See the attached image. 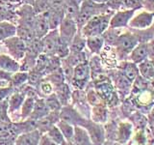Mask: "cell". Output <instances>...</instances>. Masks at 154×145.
<instances>
[{
    "label": "cell",
    "instance_id": "15",
    "mask_svg": "<svg viewBox=\"0 0 154 145\" xmlns=\"http://www.w3.org/2000/svg\"><path fill=\"white\" fill-rule=\"evenodd\" d=\"M19 68L20 67H19L18 63L14 58L5 54L0 55V70L1 71L14 74L19 70Z\"/></svg>",
    "mask_w": 154,
    "mask_h": 145
},
{
    "label": "cell",
    "instance_id": "2",
    "mask_svg": "<svg viewBox=\"0 0 154 145\" xmlns=\"http://www.w3.org/2000/svg\"><path fill=\"white\" fill-rule=\"evenodd\" d=\"M102 4H97L94 2L93 0H85L82 2V5L79 9L78 16L76 18V24L79 26L83 27L84 24L89 21L91 18H93L95 14H98L100 13H103L100 10Z\"/></svg>",
    "mask_w": 154,
    "mask_h": 145
},
{
    "label": "cell",
    "instance_id": "26",
    "mask_svg": "<svg viewBox=\"0 0 154 145\" xmlns=\"http://www.w3.org/2000/svg\"><path fill=\"white\" fill-rule=\"evenodd\" d=\"M61 120L66 121V122L69 123V124H77V121L79 120L78 114L77 112L72 108H64L62 109V112L60 114Z\"/></svg>",
    "mask_w": 154,
    "mask_h": 145
},
{
    "label": "cell",
    "instance_id": "32",
    "mask_svg": "<svg viewBox=\"0 0 154 145\" xmlns=\"http://www.w3.org/2000/svg\"><path fill=\"white\" fill-rule=\"evenodd\" d=\"M45 102V105L49 111H52V112H54V111H59L61 103H60L59 99H58L57 95H55V94L48 95V98Z\"/></svg>",
    "mask_w": 154,
    "mask_h": 145
},
{
    "label": "cell",
    "instance_id": "42",
    "mask_svg": "<svg viewBox=\"0 0 154 145\" xmlns=\"http://www.w3.org/2000/svg\"><path fill=\"white\" fill-rule=\"evenodd\" d=\"M40 89L45 95H50L52 92V85L49 82H42L40 85Z\"/></svg>",
    "mask_w": 154,
    "mask_h": 145
},
{
    "label": "cell",
    "instance_id": "25",
    "mask_svg": "<svg viewBox=\"0 0 154 145\" xmlns=\"http://www.w3.org/2000/svg\"><path fill=\"white\" fill-rule=\"evenodd\" d=\"M24 101V96L23 94H12V96L10 97V100L8 101V112H14L17 109L20 108V106Z\"/></svg>",
    "mask_w": 154,
    "mask_h": 145
},
{
    "label": "cell",
    "instance_id": "12",
    "mask_svg": "<svg viewBox=\"0 0 154 145\" xmlns=\"http://www.w3.org/2000/svg\"><path fill=\"white\" fill-rule=\"evenodd\" d=\"M130 60L131 62L135 63V64H140L143 61L148 58V47H147V44L141 43L138 44V45L135 47L132 51L130 52Z\"/></svg>",
    "mask_w": 154,
    "mask_h": 145
},
{
    "label": "cell",
    "instance_id": "10",
    "mask_svg": "<svg viewBox=\"0 0 154 145\" xmlns=\"http://www.w3.org/2000/svg\"><path fill=\"white\" fill-rule=\"evenodd\" d=\"M17 130H14V125L9 121L0 120V143L9 144L16 141Z\"/></svg>",
    "mask_w": 154,
    "mask_h": 145
},
{
    "label": "cell",
    "instance_id": "19",
    "mask_svg": "<svg viewBox=\"0 0 154 145\" xmlns=\"http://www.w3.org/2000/svg\"><path fill=\"white\" fill-rule=\"evenodd\" d=\"M72 141L75 144H91V140L88 130H86L84 128H81L77 125L74 127V134Z\"/></svg>",
    "mask_w": 154,
    "mask_h": 145
},
{
    "label": "cell",
    "instance_id": "39",
    "mask_svg": "<svg viewBox=\"0 0 154 145\" xmlns=\"http://www.w3.org/2000/svg\"><path fill=\"white\" fill-rule=\"evenodd\" d=\"M133 119H134V122H135V124H136V126L140 129L144 128L146 126L147 119H146V117L143 116L142 114L136 113L133 116Z\"/></svg>",
    "mask_w": 154,
    "mask_h": 145
},
{
    "label": "cell",
    "instance_id": "31",
    "mask_svg": "<svg viewBox=\"0 0 154 145\" xmlns=\"http://www.w3.org/2000/svg\"><path fill=\"white\" fill-rule=\"evenodd\" d=\"M67 63L72 67H75L76 65L80 64L82 62L87 61L86 54L83 51H71L69 55H67Z\"/></svg>",
    "mask_w": 154,
    "mask_h": 145
},
{
    "label": "cell",
    "instance_id": "29",
    "mask_svg": "<svg viewBox=\"0 0 154 145\" xmlns=\"http://www.w3.org/2000/svg\"><path fill=\"white\" fill-rule=\"evenodd\" d=\"M79 6L74 0H69L67 2H66V7H65V14L66 18H69L72 19H76L77 16L79 13Z\"/></svg>",
    "mask_w": 154,
    "mask_h": 145
},
{
    "label": "cell",
    "instance_id": "22",
    "mask_svg": "<svg viewBox=\"0 0 154 145\" xmlns=\"http://www.w3.org/2000/svg\"><path fill=\"white\" fill-rule=\"evenodd\" d=\"M17 34V27L7 21L0 22V41H5Z\"/></svg>",
    "mask_w": 154,
    "mask_h": 145
},
{
    "label": "cell",
    "instance_id": "24",
    "mask_svg": "<svg viewBox=\"0 0 154 145\" xmlns=\"http://www.w3.org/2000/svg\"><path fill=\"white\" fill-rule=\"evenodd\" d=\"M58 128L61 130V133L64 135V137L67 141H72L73 139V134H74V127L71 124L66 122V121L61 120L58 123Z\"/></svg>",
    "mask_w": 154,
    "mask_h": 145
},
{
    "label": "cell",
    "instance_id": "34",
    "mask_svg": "<svg viewBox=\"0 0 154 145\" xmlns=\"http://www.w3.org/2000/svg\"><path fill=\"white\" fill-rule=\"evenodd\" d=\"M86 46V41L81 39V37L74 36L73 40L70 43V51H83V48Z\"/></svg>",
    "mask_w": 154,
    "mask_h": 145
},
{
    "label": "cell",
    "instance_id": "8",
    "mask_svg": "<svg viewBox=\"0 0 154 145\" xmlns=\"http://www.w3.org/2000/svg\"><path fill=\"white\" fill-rule=\"evenodd\" d=\"M60 41V34L58 33V30L53 29V31L50 33H46L42 37V48L45 52V54H53L56 51V48Z\"/></svg>",
    "mask_w": 154,
    "mask_h": 145
},
{
    "label": "cell",
    "instance_id": "36",
    "mask_svg": "<svg viewBox=\"0 0 154 145\" xmlns=\"http://www.w3.org/2000/svg\"><path fill=\"white\" fill-rule=\"evenodd\" d=\"M57 97H58V99H59L60 103H62V104H65L69 101L70 95H69V90L67 85H65V84L60 85Z\"/></svg>",
    "mask_w": 154,
    "mask_h": 145
},
{
    "label": "cell",
    "instance_id": "9",
    "mask_svg": "<svg viewBox=\"0 0 154 145\" xmlns=\"http://www.w3.org/2000/svg\"><path fill=\"white\" fill-rule=\"evenodd\" d=\"M154 16L148 12H141L137 16H133L129 21V26L135 29H146L152 25Z\"/></svg>",
    "mask_w": 154,
    "mask_h": 145
},
{
    "label": "cell",
    "instance_id": "11",
    "mask_svg": "<svg viewBox=\"0 0 154 145\" xmlns=\"http://www.w3.org/2000/svg\"><path fill=\"white\" fill-rule=\"evenodd\" d=\"M95 91L103 101L111 102L116 97L114 87L108 80H100L95 85Z\"/></svg>",
    "mask_w": 154,
    "mask_h": 145
},
{
    "label": "cell",
    "instance_id": "43",
    "mask_svg": "<svg viewBox=\"0 0 154 145\" xmlns=\"http://www.w3.org/2000/svg\"><path fill=\"white\" fill-rule=\"evenodd\" d=\"M93 1L97 4H104L106 2H108V0H93Z\"/></svg>",
    "mask_w": 154,
    "mask_h": 145
},
{
    "label": "cell",
    "instance_id": "38",
    "mask_svg": "<svg viewBox=\"0 0 154 145\" xmlns=\"http://www.w3.org/2000/svg\"><path fill=\"white\" fill-rule=\"evenodd\" d=\"M0 120H6L8 119V101L3 100L0 102Z\"/></svg>",
    "mask_w": 154,
    "mask_h": 145
},
{
    "label": "cell",
    "instance_id": "17",
    "mask_svg": "<svg viewBox=\"0 0 154 145\" xmlns=\"http://www.w3.org/2000/svg\"><path fill=\"white\" fill-rule=\"evenodd\" d=\"M88 133L91 137V143H102L104 141V132L100 125L91 123L88 127Z\"/></svg>",
    "mask_w": 154,
    "mask_h": 145
},
{
    "label": "cell",
    "instance_id": "30",
    "mask_svg": "<svg viewBox=\"0 0 154 145\" xmlns=\"http://www.w3.org/2000/svg\"><path fill=\"white\" fill-rule=\"evenodd\" d=\"M35 98H31V97H28L26 100L23 101V103L21 105V117L22 118H27L31 115L33 108H34V105H35Z\"/></svg>",
    "mask_w": 154,
    "mask_h": 145
},
{
    "label": "cell",
    "instance_id": "28",
    "mask_svg": "<svg viewBox=\"0 0 154 145\" xmlns=\"http://www.w3.org/2000/svg\"><path fill=\"white\" fill-rule=\"evenodd\" d=\"M49 138L52 140V142L54 144H65L66 139L64 137V135L61 133V130L57 126H52V127L47 130L46 134Z\"/></svg>",
    "mask_w": 154,
    "mask_h": 145
},
{
    "label": "cell",
    "instance_id": "20",
    "mask_svg": "<svg viewBox=\"0 0 154 145\" xmlns=\"http://www.w3.org/2000/svg\"><path fill=\"white\" fill-rule=\"evenodd\" d=\"M122 74L126 77L131 83H133V81L136 79V77L140 75L139 68L137 64H135L133 62L124 63L122 68Z\"/></svg>",
    "mask_w": 154,
    "mask_h": 145
},
{
    "label": "cell",
    "instance_id": "16",
    "mask_svg": "<svg viewBox=\"0 0 154 145\" xmlns=\"http://www.w3.org/2000/svg\"><path fill=\"white\" fill-rule=\"evenodd\" d=\"M139 72L143 77L147 80H152L154 79V60L153 59H146L142 63L138 64Z\"/></svg>",
    "mask_w": 154,
    "mask_h": 145
},
{
    "label": "cell",
    "instance_id": "4",
    "mask_svg": "<svg viewBox=\"0 0 154 145\" xmlns=\"http://www.w3.org/2000/svg\"><path fill=\"white\" fill-rule=\"evenodd\" d=\"M91 76V68L90 64L87 61L82 62L80 64L73 67V75H72V80L73 84L77 88L82 89L87 84Z\"/></svg>",
    "mask_w": 154,
    "mask_h": 145
},
{
    "label": "cell",
    "instance_id": "21",
    "mask_svg": "<svg viewBox=\"0 0 154 145\" xmlns=\"http://www.w3.org/2000/svg\"><path fill=\"white\" fill-rule=\"evenodd\" d=\"M86 45L88 47L89 50L93 53H98L102 50L104 45V39L101 35L98 36H90L87 37Z\"/></svg>",
    "mask_w": 154,
    "mask_h": 145
},
{
    "label": "cell",
    "instance_id": "13",
    "mask_svg": "<svg viewBox=\"0 0 154 145\" xmlns=\"http://www.w3.org/2000/svg\"><path fill=\"white\" fill-rule=\"evenodd\" d=\"M49 29V24H48V13H43L35 18L34 22V33L35 36L38 38H42L47 33Z\"/></svg>",
    "mask_w": 154,
    "mask_h": 145
},
{
    "label": "cell",
    "instance_id": "18",
    "mask_svg": "<svg viewBox=\"0 0 154 145\" xmlns=\"http://www.w3.org/2000/svg\"><path fill=\"white\" fill-rule=\"evenodd\" d=\"M48 108L45 105V102L40 99L35 101V105H34L33 111L30 115V118L33 120H38L42 117H45V115L48 114Z\"/></svg>",
    "mask_w": 154,
    "mask_h": 145
},
{
    "label": "cell",
    "instance_id": "27",
    "mask_svg": "<svg viewBox=\"0 0 154 145\" xmlns=\"http://www.w3.org/2000/svg\"><path fill=\"white\" fill-rule=\"evenodd\" d=\"M91 117L96 123L105 122L106 119H107V109L102 105H94L93 112H91Z\"/></svg>",
    "mask_w": 154,
    "mask_h": 145
},
{
    "label": "cell",
    "instance_id": "35",
    "mask_svg": "<svg viewBox=\"0 0 154 145\" xmlns=\"http://www.w3.org/2000/svg\"><path fill=\"white\" fill-rule=\"evenodd\" d=\"M28 74L27 72H14L12 76V83L14 86H19L23 84L24 82L28 80Z\"/></svg>",
    "mask_w": 154,
    "mask_h": 145
},
{
    "label": "cell",
    "instance_id": "5",
    "mask_svg": "<svg viewBox=\"0 0 154 145\" xmlns=\"http://www.w3.org/2000/svg\"><path fill=\"white\" fill-rule=\"evenodd\" d=\"M77 24L74 19L69 18H63L62 21L60 23V39L61 41L64 43L70 45L71 41L73 40V38L76 34L77 30Z\"/></svg>",
    "mask_w": 154,
    "mask_h": 145
},
{
    "label": "cell",
    "instance_id": "14",
    "mask_svg": "<svg viewBox=\"0 0 154 145\" xmlns=\"http://www.w3.org/2000/svg\"><path fill=\"white\" fill-rule=\"evenodd\" d=\"M41 134L38 130H34L32 132H27L23 134L18 135L16 138V144L20 145H35L40 144Z\"/></svg>",
    "mask_w": 154,
    "mask_h": 145
},
{
    "label": "cell",
    "instance_id": "23",
    "mask_svg": "<svg viewBox=\"0 0 154 145\" xmlns=\"http://www.w3.org/2000/svg\"><path fill=\"white\" fill-rule=\"evenodd\" d=\"M132 135V125L129 123H122L119 129V141L126 143Z\"/></svg>",
    "mask_w": 154,
    "mask_h": 145
},
{
    "label": "cell",
    "instance_id": "33",
    "mask_svg": "<svg viewBox=\"0 0 154 145\" xmlns=\"http://www.w3.org/2000/svg\"><path fill=\"white\" fill-rule=\"evenodd\" d=\"M116 86H117V88L120 92H128L130 89H131L132 83L122 74V75H119L117 77V81H116Z\"/></svg>",
    "mask_w": 154,
    "mask_h": 145
},
{
    "label": "cell",
    "instance_id": "3",
    "mask_svg": "<svg viewBox=\"0 0 154 145\" xmlns=\"http://www.w3.org/2000/svg\"><path fill=\"white\" fill-rule=\"evenodd\" d=\"M139 44L138 38L129 32H125L120 34L116 40L114 46L117 48L119 55L120 56H128L133 48Z\"/></svg>",
    "mask_w": 154,
    "mask_h": 145
},
{
    "label": "cell",
    "instance_id": "41",
    "mask_svg": "<svg viewBox=\"0 0 154 145\" xmlns=\"http://www.w3.org/2000/svg\"><path fill=\"white\" fill-rule=\"evenodd\" d=\"M12 93L13 87H2V88H0V102L6 100L9 95H12Z\"/></svg>",
    "mask_w": 154,
    "mask_h": 145
},
{
    "label": "cell",
    "instance_id": "6",
    "mask_svg": "<svg viewBox=\"0 0 154 145\" xmlns=\"http://www.w3.org/2000/svg\"><path fill=\"white\" fill-rule=\"evenodd\" d=\"M136 10L127 9L124 11H118L115 13L111 18L109 27L111 28H122L127 26L129 24L130 19L134 16Z\"/></svg>",
    "mask_w": 154,
    "mask_h": 145
},
{
    "label": "cell",
    "instance_id": "7",
    "mask_svg": "<svg viewBox=\"0 0 154 145\" xmlns=\"http://www.w3.org/2000/svg\"><path fill=\"white\" fill-rule=\"evenodd\" d=\"M6 47H8L9 51L14 56V58L20 59L24 56L26 51V45L22 39L19 37H11L6 39Z\"/></svg>",
    "mask_w": 154,
    "mask_h": 145
},
{
    "label": "cell",
    "instance_id": "40",
    "mask_svg": "<svg viewBox=\"0 0 154 145\" xmlns=\"http://www.w3.org/2000/svg\"><path fill=\"white\" fill-rule=\"evenodd\" d=\"M143 0H123V5L128 9L137 10L138 8L142 7Z\"/></svg>",
    "mask_w": 154,
    "mask_h": 145
},
{
    "label": "cell",
    "instance_id": "44",
    "mask_svg": "<svg viewBox=\"0 0 154 145\" xmlns=\"http://www.w3.org/2000/svg\"><path fill=\"white\" fill-rule=\"evenodd\" d=\"M152 85H153V87H154V79H152Z\"/></svg>",
    "mask_w": 154,
    "mask_h": 145
},
{
    "label": "cell",
    "instance_id": "37",
    "mask_svg": "<svg viewBox=\"0 0 154 145\" xmlns=\"http://www.w3.org/2000/svg\"><path fill=\"white\" fill-rule=\"evenodd\" d=\"M87 97H88L89 103L91 105H101V103H102V101H103L99 97V95L96 93V91H94V90H90L88 92V95H87Z\"/></svg>",
    "mask_w": 154,
    "mask_h": 145
},
{
    "label": "cell",
    "instance_id": "1",
    "mask_svg": "<svg viewBox=\"0 0 154 145\" xmlns=\"http://www.w3.org/2000/svg\"><path fill=\"white\" fill-rule=\"evenodd\" d=\"M114 14L113 12L110 13H100L91 18L82 27L83 35L86 37L98 36L107 30L110 24L111 18Z\"/></svg>",
    "mask_w": 154,
    "mask_h": 145
}]
</instances>
